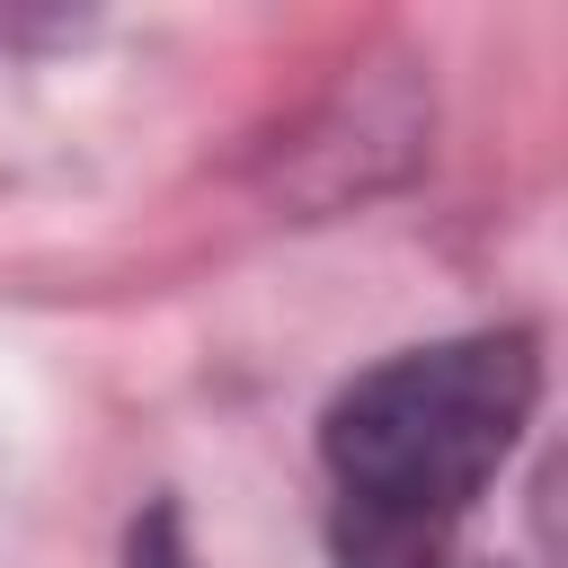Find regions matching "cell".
I'll return each mask as SVG.
<instances>
[{
	"label": "cell",
	"instance_id": "2",
	"mask_svg": "<svg viewBox=\"0 0 568 568\" xmlns=\"http://www.w3.org/2000/svg\"><path fill=\"white\" fill-rule=\"evenodd\" d=\"M124 568H195L178 506H151V515H133V532H124Z\"/></svg>",
	"mask_w": 568,
	"mask_h": 568
},
{
	"label": "cell",
	"instance_id": "1",
	"mask_svg": "<svg viewBox=\"0 0 568 568\" xmlns=\"http://www.w3.org/2000/svg\"><path fill=\"white\" fill-rule=\"evenodd\" d=\"M532 399L541 355L524 328L408 346L355 373L320 417V453L346 506V568H426L444 524L506 470Z\"/></svg>",
	"mask_w": 568,
	"mask_h": 568
}]
</instances>
